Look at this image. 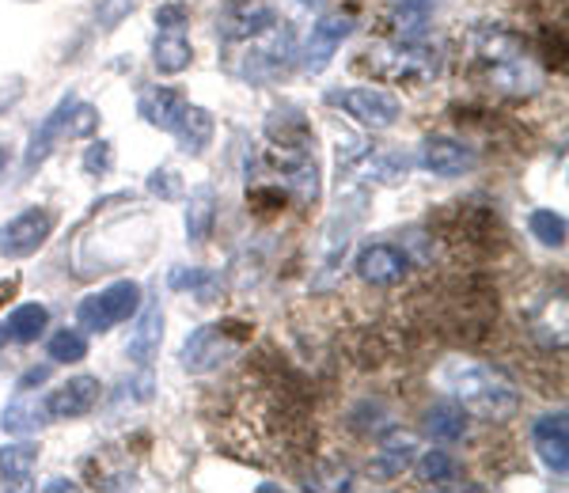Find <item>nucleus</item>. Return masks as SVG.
Wrapping results in <instances>:
<instances>
[{
    "mask_svg": "<svg viewBox=\"0 0 569 493\" xmlns=\"http://www.w3.org/2000/svg\"><path fill=\"white\" fill-rule=\"evenodd\" d=\"M440 388L448 399H456L467 414L482 417V422H509L520 410V395L498 369L479 361H452L440 369Z\"/></svg>",
    "mask_w": 569,
    "mask_h": 493,
    "instance_id": "nucleus-1",
    "label": "nucleus"
},
{
    "mask_svg": "<svg viewBox=\"0 0 569 493\" xmlns=\"http://www.w3.org/2000/svg\"><path fill=\"white\" fill-rule=\"evenodd\" d=\"M365 209H369V194L365 190H350V194L338 198V209L330 213V221L323 228V240H319V278L316 289H323L335 281V273L342 270L346 254L357 240L365 224Z\"/></svg>",
    "mask_w": 569,
    "mask_h": 493,
    "instance_id": "nucleus-2",
    "label": "nucleus"
},
{
    "mask_svg": "<svg viewBox=\"0 0 569 493\" xmlns=\"http://www.w3.org/2000/svg\"><path fill=\"white\" fill-rule=\"evenodd\" d=\"M141 304H144L141 281L122 278V281H114V285L88 292V296L80 300L77 326L84 334H107V331H114L118 323H130V319L141 312Z\"/></svg>",
    "mask_w": 569,
    "mask_h": 493,
    "instance_id": "nucleus-3",
    "label": "nucleus"
},
{
    "mask_svg": "<svg viewBox=\"0 0 569 493\" xmlns=\"http://www.w3.org/2000/svg\"><path fill=\"white\" fill-rule=\"evenodd\" d=\"M251 338V326H240L236 331V323H209V326H198L194 334L182 342L179 350V364L182 372H190V376H206V372H217L220 364L232 358L236 350Z\"/></svg>",
    "mask_w": 569,
    "mask_h": 493,
    "instance_id": "nucleus-4",
    "label": "nucleus"
},
{
    "mask_svg": "<svg viewBox=\"0 0 569 493\" xmlns=\"http://www.w3.org/2000/svg\"><path fill=\"white\" fill-rule=\"evenodd\" d=\"M376 72L395 80V84L421 88L440 72V50L421 39H395L376 53Z\"/></svg>",
    "mask_w": 569,
    "mask_h": 493,
    "instance_id": "nucleus-5",
    "label": "nucleus"
},
{
    "mask_svg": "<svg viewBox=\"0 0 569 493\" xmlns=\"http://www.w3.org/2000/svg\"><path fill=\"white\" fill-rule=\"evenodd\" d=\"M327 107H338L342 114H350L357 125L365 130H391L395 122L402 118V103L399 95L383 88H372V84H361V88H330L327 91Z\"/></svg>",
    "mask_w": 569,
    "mask_h": 493,
    "instance_id": "nucleus-6",
    "label": "nucleus"
},
{
    "mask_svg": "<svg viewBox=\"0 0 569 493\" xmlns=\"http://www.w3.org/2000/svg\"><path fill=\"white\" fill-rule=\"evenodd\" d=\"M53 228H58V213L50 205H27L16 217L0 224V259H31L50 243Z\"/></svg>",
    "mask_w": 569,
    "mask_h": 493,
    "instance_id": "nucleus-7",
    "label": "nucleus"
},
{
    "mask_svg": "<svg viewBox=\"0 0 569 493\" xmlns=\"http://www.w3.org/2000/svg\"><path fill=\"white\" fill-rule=\"evenodd\" d=\"M357 31V16L353 12H327L323 20L311 27L308 42H305V53H300V66L311 77H319L330 61H335V53L342 50V42L350 39Z\"/></svg>",
    "mask_w": 569,
    "mask_h": 493,
    "instance_id": "nucleus-8",
    "label": "nucleus"
},
{
    "mask_svg": "<svg viewBox=\"0 0 569 493\" xmlns=\"http://www.w3.org/2000/svg\"><path fill=\"white\" fill-rule=\"evenodd\" d=\"M72 107H77V95L69 91V95H61L58 107H53V111L46 114L39 125H34L31 141H27V152H23V168H20L23 179H31L34 171H39L42 163L50 160V152L58 149V144L69 137V114H72Z\"/></svg>",
    "mask_w": 569,
    "mask_h": 493,
    "instance_id": "nucleus-9",
    "label": "nucleus"
},
{
    "mask_svg": "<svg viewBox=\"0 0 569 493\" xmlns=\"http://www.w3.org/2000/svg\"><path fill=\"white\" fill-rule=\"evenodd\" d=\"M410 266H415V262L407 259V251H402L399 243H369V247H361V254H357V262H353L357 278L376 289L399 285L410 273Z\"/></svg>",
    "mask_w": 569,
    "mask_h": 493,
    "instance_id": "nucleus-10",
    "label": "nucleus"
},
{
    "mask_svg": "<svg viewBox=\"0 0 569 493\" xmlns=\"http://www.w3.org/2000/svg\"><path fill=\"white\" fill-rule=\"evenodd\" d=\"M418 163L437 179H463L479 168V152L467 149L456 137H429L418 149Z\"/></svg>",
    "mask_w": 569,
    "mask_h": 493,
    "instance_id": "nucleus-11",
    "label": "nucleus"
},
{
    "mask_svg": "<svg viewBox=\"0 0 569 493\" xmlns=\"http://www.w3.org/2000/svg\"><path fill=\"white\" fill-rule=\"evenodd\" d=\"M278 27V12L266 0H236L228 4V12L217 20L220 42H243V39H259V34Z\"/></svg>",
    "mask_w": 569,
    "mask_h": 493,
    "instance_id": "nucleus-12",
    "label": "nucleus"
},
{
    "mask_svg": "<svg viewBox=\"0 0 569 493\" xmlns=\"http://www.w3.org/2000/svg\"><path fill=\"white\" fill-rule=\"evenodd\" d=\"M99 395H103V383H99L96 376L66 380L58 391H50V395H46L50 422H77V417H88L91 410L99 406Z\"/></svg>",
    "mask_w": 569,
    "mask_h": 493,
    "instance_id": "nucleus-13",
    "label": "nucleus"
},
{
    "mask_svg": "<svg viewBox=\"0 0 569 493\" xmlns=\"http://www.w3.org/2000/svg\"><path fill=\"white\" fill-rule=\"evenodd\" d=\"M289 61H292V34H289V27L278 23V27H273V39L266 46L247 50V61L236 72H240L243 80L262 84V80H278L281 72L289 69Z\"/></svg>",
    "mask_w": 569,
    "mask_h": 493,
    "instance_id": "nucleus-14",
    "label": "nucleus"
},
{
    "mask_svg": "<svg viewBox=\"0 0 569 493\" xmlns=\"http://www.w3.org/2000/svg\"><path fill=\"white\" fill-rule=\"evenodd\" d=\"M531 444H536L539 460L550 474L566 479L569 471V425H566V410L558 414H543L531 422Z\"/></svg>",
    "mask_w": 569,
    "mask_h": 493,
    "instance_id": "nucleus-15",
    "label": "nucleus"
},
{
    "mask_svg": "<svg viewBox=\"0 0 569 493\" xmlns=\"http://www.w3.org/2000/svg\"><path fill=\"white\" fill-rule=\"evenodd\" d=\"M182 111H187V95L171 84H152L137 95V114H141L152 130L171 133L176 130V122L182 118Z\"/></svg>",
    "mask_w": 569,
    "mask_h": 493,
    "instance_id": "nucleus-16",
    "label": "nucleus"
},
{
    "mask_svg": "<svg viewBox=\"0 0 569 493\" xmlns=\"http://www.w3.org/2000/svg\"><path fill=\"white\" fill-rule=\"evenodd\" d=\"M266 137L273 141V149H292V152L316 149V133H311L300 107H278V111H270V118H266Z\"/></svg>",
    "mask_w": 569,
    "mask_h": 493,
    "instance_id": "nucleus-17",
    "label": "nucleus"
},
{
    "mask_svg": "<svg viewBox=\"0 0 569 493\" xmlns=\"http://www.w3.org/2000/svg\"><path fill=\"white\" fill-rule=\"evenodd\" d=\"M137 326L126 342V358H130L137 369H149L152 358L160 353V342H163V308L160 304H141V312L133 315Z\"/></svg>",
    "mask_w": 569,
    "mask_h": 493,
    "instance_id": "nucleus-18",
    "label": "nucleus"
},
{
    "mask_svg": "<svg viewBox=\"0 0 569 493\" xmlns=\"http://www.w3.org/2000/svg\"><path fill=\"white\" fill-rule=\"evenodd\" d=\"M490 84L512 99H528V95H539L543 72L536 69V61H531L528 53H520V58H509V61H501V66H490Z\"/></svg>",
    "mask_w": 569,
    "mask_h": 493,
    "instance_id": "nucleus-19",
    "label": "nucleus"
},
{
    "mask_svg": "<svg viewBox=\"0 0 569 493\" xmlns=\"http://www.w3.org/2000/svg\"><path fill=\"white\" fill-rule=\"evenodd\" d=\"M42 425H50V410H46V395H31V391H16V399L0 414V429L8 436H31Z\"/></svg>",
    "mask_w": 569,
    "mask_h": 493,
    "instance_id": "nucleus-20",
    "label": "nucleus"
},
{
    "mask_svg": "<svg viewBox=\"0 0 569 493\" xmlns=\"http://www.w3.org/2000/svg\"><path fill=\"white\" fill-rule=\"evenodd\" d=\"M415 452H418V441L410 433H399V429H391V433H383L380 441V452H376L369 474L372 479H399L402 471H410V463H415Z\"/></svg>",
    "mask_w": 569,
    "mask_h": 493,
    "instance_id": "nucleus-21",
    "label": "nucleus"
},
{
    "mask_svg": "<svg viewBox=\"0 0 569 493\" xmlns=\"http://www.w3.org/2000/svg\"><path fill=\"white\" fill-rule=\"evenodd\" d=\"M176 141H179V149L187 152V157H201V152L213 144V137H217V118L206 111V107H194V103H187V111H182V118L176 122Z\"/></svg>",
    "mask_w": 569,
    "mask_h": 493,
    "instance_id": "nucleus-22",
    "label": "nucleus"
},
{
    "mask_svg": "<svg viewBox=\"0 0 569 493\" xmlns=\"http://www.w3.org/2000/svg\"><path fill=\"white\" fill-rule=\"evenodd\" d=\"M525 53V39L517 31L501 23H486L475 31V58L486 61V66H501L509 58H520Z\"/></svg>",
    "mask_w": 569,
    "mask_h": 493,
    "instance_id": "nucleus-23",
    "label": "nucleus"
},
{
    "mask_svg": "<svg viewBox=\"0 0 569 493\" xmlns=\"http://www.w3.org/2000/svg\"><path fill=\"white\" fill-rule=\"evenodd\" d=\"M34 463H39V444L16 441L0 449V482L4 490H31Z\"/></svg>",
    "mask_w": 569,
    "mask_h": 493,
    "instance_id": "nucleus-24",
    "label": "nucleus"
},
{
    "mask_svg": "<svg viewBox=\"0 0 569 493\" xmlns=\"http://www.w3.org/2000/svg\"><path fill=\"white\" fill-rule=\"evenodd\" d=\"M190 61H194V46L182 31H160L152 42V66L156 72H163V77H179V72L190 69Z\"/></svg>",
    "mask_w": 569,
    "mask_h": 493,
    "instance_id": "nucleus-25",
    "label": "nucleus"
},
{
    "mask_svg": "<svg viewBox=\"0 0 569 493\" xmlns=\"http://www.w3.org/2000/svg\"><path fill=\"white\" fill-rule=\"evenodd\" d=\"M426 433L437 444H456L467 436V410L456 399H440L426 410Z\"/></svg>",
    "mask_w": 569,
    "mask_h": 493,
    "instance_id": "nucleus-26",
    "label": "nucleus"
},
{
    "mask_svg": "<svg viewBox=\"0 0 569 493\" xmlns=\"http://www.w3.org/2000/svg\"><path fill=\"white\" fill-rule=\"evenodd\" d=\"M217 224V190L198 187L187 202V240L194 247H206Z\"/></svg>",
    "mask_w": 569,
    "mask_h": 493,
    "instance_id": "nucleus-27",
    "label": "nucleus"
},
{
    "mask_svg": "<svg viewBox=\"0 0 569 493\" xmlns=\"http://www.w3.org/2000/svg\"><path fill=\"white\" fill-rule=\"evenodd\" d=\"M46 326H50V308L46 304H20V308H12L4 319V338L8 342L31 345V342H39Z\"/></svg>",
    "mask_w": 569,
    "mask_h": 493,
    "instance_id": "nucleus-28",
    "label": "nucleus"
},
{
    "mask_svg": "<svg viewBox=\"0 0 569 493\" xmlns=\"http://www.w3.org/2000/svg\"><path fill=\"white\" fill-rule=\"evenodd\" d=\"M437 0H395L391 4V23L399 39H421L429 20H433Z\"/></svg>",
    "mask_w": 569,
    "mask_h": 493,
    "instance_id": "nucleus-29",
    "label": "nucleus"
},
{
    "mask_svg": "<svg viewBox=\"0 0 569 493\" xmlns=\"http://www.w3.org/2000/svg\"><path fill=\"white\" fill-rule=\"evenodd\" d=\"M168 285L176 292H194L198 304H213V296L220 292V278L206 266H171Z\"/></svg>",
    "mask_w": 569,
    "mask_h": 493,
    "instance_id": "nucleus-30",
    "label": "nucleus"
},
{
    "mask_svg": "<svg viewBox=\"0 0 569 493\" xmlns=\"http://www.w3.org/2000/svg\"><path fill=\"white\" fill-rule=\"evenodd\" d=\"M46 358L53 364H80L88 358V334L80 326H66L46 338Z\"/></svg>",
    "mask_w": 569,
    "mask_h": 493,
    "instance_id": "nucleus-31",
    "label": "nucleus"
},
{
    "mask_svg": "<svg viewBox=\"0 0 569 493\" xmlns=\"http://www.w3.org/2000/svg\"><path fill=\"white\" fill-rule=\"evenodd\" d=\"M410 467L418 471V482H426V486H448V482H456V474H460V467H456V460L448 452H426L418 463H410Z\"/></svg>",
    "mask_w": 569,
    "mask_h": 493,
    "instance_id": "nucleus-32",
    "label": "nucleus"
},
{
    "mask_svg": "<svg viewBox=\"0 0 569 493\" xmlns=\"http://www.w3.org/2000/svg\"><path fill=\"white\" fill-rule=\"evenodd\" d=\"M528 232L543 247H566V217L555 213V209H531Z\"/></svg>",
    "mask_w": 569,
    "mask_h": 493,
    "instance_id": "nucleus-33",
    "label": "nucleus"
},
{
    "mask_svg": "<svg viewBox=\"0 0 569 493\" xmlns=\"http://www.w3.org/2000/svg\"><path fill=\"white\" fill-rule=\"evenodd\" d=\"M80 168H84V175H91V179H103L107 171L114 168V144H110V141H91L84 149Z\"/></svg>",
    "mask_w": 569,
    "mask_h": 493,
    "instance_id": "nucleus-34",
    "label": "nucleus"
},
{
    "mask_svg": "<svg viewBox=\"0 0 569 493\" xmlns=\"http://www.w3.org/2000/svg\"><path fill=\"white\" fill-rule=\"evenodd\" d=\"M133 8H137V0H99V4H96V27L103 34L118 31V27H122V20L133 12Z\"/></svg>",
    "mask_w": 569,
    "mask_h": 493,
    "instance_id": "nucleus-35",
    "label": "nucleus"
},
{
    "mask_svg": "<svg viewBox=\"0 0 569 493\" xmlns=\"http://www.w3.org/2000/svg\"><path fill=\"white\" fill-rule=\"evenodd\" d=\"M182 190H187V187H182V179L171 168H160V171H152V175H149V194L160 198V202H179Z\"/></svg>",
    "mask_w": 569,
    "mask_h": 493,
    "instance_id": "nucleus-36",
    "label": "nucleus"
},
{
    "mask_svg": "<svg viewBox=\"0 0 569 493\" xmlns=\"http://www.w3.org/2000/svg\"><path fill=\"white\" fill-rule=\"evenodd\" d=\"M96 130H99V107L80 103V99H77V107H72V114H69V141L91 137Z\"/></svg>",
    "mask_w": 569,
    "mask_h": 493,
    "instance_id": "nucleus-37",
    "label": "nucleus"
},
{
    "mask_svg": "<svg viewBox=\"0 0 569 493\" xmlns=\"http://www.w3.org/2000/svg\"><path fill=\"white\" fill-rule=\"evenodd\" d=\"M190 23V8L187 4H160L156 8V27H160V31H182V27Z\"/></svg>",
    "mask_w": 569,
    "mask_h": 493,
    "instance_id": "nucleus-38",
    "label": "nucleus"
},
{
    "mask_svg": "<svg viewBox=\"0 0 569 493\" xmlns=\"http://www.w3.org/2000/svg\"><path fill=\"white\" fill-rule=\"evenodd\" d=\"M50 372H53V361H50V364H31V369H27L20 380H16V391H31V388H42V383L50 380Z\"/></svg>",
    "mask_w": 569,
    "mask_h": 493,
    "instance_id": "nucleus-39",
    "label": "nucleus"
},
{
    "mask_svg": "<svg viewBox=\"0 0 569 493\" xmlns=\"http://www.w3.org/2000/svg\"><path fill=\"white\" fill-rule=\"evenodd\" d=\"M23 99V77H8L4 84H0V111L4 107H16Z\"/></svg>",
    "mask_w": 569,
    "mask_h": 493,
    "instance_id": "nucleus-40",
    "label": "nucleus"
},
{
    "mask_svg": "<svg viewBox=\"0 0 569 493\" xmlns=\"http://www.w3.org/2000/svg\"><path fill=\"white\" fill-rule=\"evenodd\" d=\"M16 292H20V273H12V278H0V308H4L8 300H16Z\"/></svg>",
    "mask_w": 569,
    "mask_h": 493,
    "instance_id": "nucleus-41",
    "label": "nucleus"
},
{
    "mask_svg": "<svg viewBox=\"0 0 569 493\" xmlns=\"http://www.w3.org/2000/svg\"><path fill=\"white\" fill-rule=\"evenodd\" d=\"M46 490H77V482H69V479H53V482H46Z\"/></svg>",
    "mask_w": 569,
    "mask_h": 493,
    "instance_id": "nucleus-42",
    "label": "nucleus"
},
{
    "mask_svg": "<svg viewBox=\"0 0 569 493\" xmlns=\"http://www.w3.org/2000/svg\"><path fill=\"white\" fill-rule=\"evenodd\" d=\"M297 4H300V8H311V12H316V8H323L327 0H297Z\"/></svg>",
    "mask_w": 569,
    "mask_h": 493,
    "instance_id": "nucleus-43",
    "label": "nucleus"
},
{
    "mask_svg": "<svg viewBox=\"0 0 569 493\" xmlns=\"http://www.w3.org/2000/svg\"><path fill=\"white\" fill-rule=\"evenodd\" d=\"M4 171H8V149L0 144V175H4Z\"/></svg>",
    "mask_w": 569,
    "mask_h": 493,
    "instance_id": "nucleus-44",
    "label": "nucleus"
},
{
    "mask_svg": "<svg viewBox=\"0 0 569 493\" xmlns=\"http://www.w3.org/2000/svg\"><path fill=\"white\" fill-rule=\"evenodd\" d=\"M0 345H4V326H0Z\"/></svg>",
    "mask_w": 569,
    "mask_h": 493,
    "instance_id": "nucleus-45",
    "label": "nucleus"
}]
</instances>
